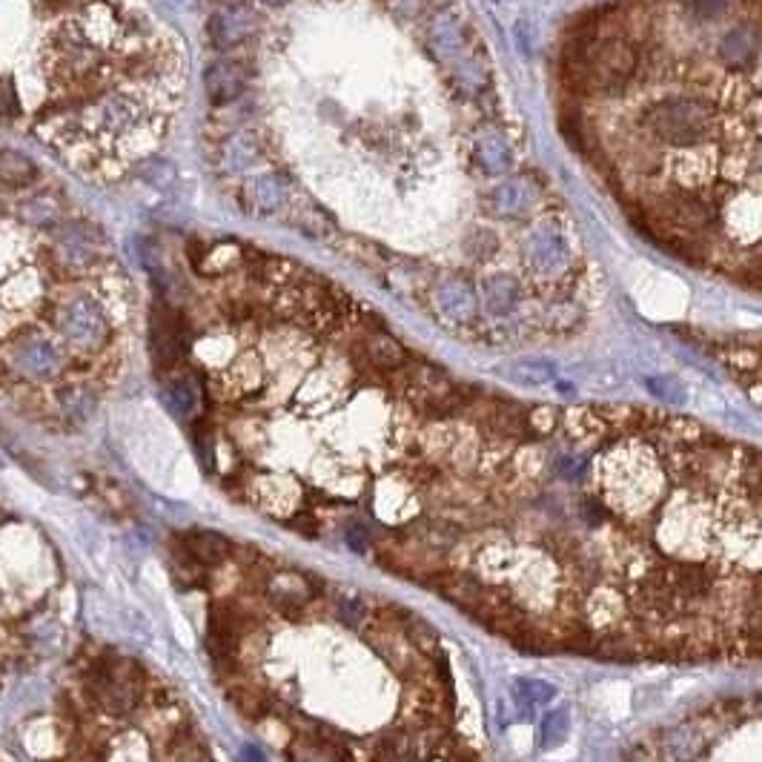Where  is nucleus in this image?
<instances>
[{
  "label": "nucleus",
  "instance_id": "obj_17",
  "mask_svg": "<svg viewBox=\"0 0 762 762\" xmlns=\"http://www.w3.org/2000/svg\"><path fill=\"white\" fill-rule=\"evenodd\" d=\"M210 631L241 642L250 631V614L238 602H215L210 608Z\"/></svg>",
  "mask_w": 762,
  "mask_h": 762
},
{
  "label": "nucleus",
  "instance_id": "obj_25",
  "mask_svg": "<svg viewBox=\"0 0 762 762\" xmlns=\"http://www.w3.org/2000/svg\"><path fill=\"white\" fill-rule=\"evenodd\" d=\"M58 399H61V407H64L66 413L75 416V419H84V416H89V410H92V399L86 396L81 387H69Z\"/></svg>",
  "mask_w": 762,
  "mask_h": 762
},
{
  "label": "nucleus",
  "instance_id": "obj_11",
  "mask_svg": "<svg viewBox=\"0 0 762 762\" xmlns=\"http://www.w3.org/2000/svg\"><path fill=\"white\" fill-rule=\"evenodd\" d=\"M720 61L731 69H751L762 55V29L757 23H740L725 32L717 49Z\"/></svg>",
  "mask_w": 762,
  "mask_h": 762
},
{
  "label": "nucleus",
  "instance_id": "obj_5",
  "mask_svg": "<svg viewBox=\"0 0 762 762\" xmlns=\"http://www.w3.org/2000/svg\"><path fill=\"white\" fill-rule=\"evenodd\" d=\"M184 350H187V330L181 316L167 304L155 307L149 316V353H152L155 370L161 376L172 373L184 359Z\"/></svg>",
  "mask_w": 762,
  "mask_h": 762
},
{
  "label": "nucleus",
  "instance_id": "obj_10",
  "mask_svg": "<svg viewBox=\"0 0 762 762\" xmlns=\"http://www.w3.org/2000/svg\"><path fill=\"white\" fill-rule=\"evenodd\" d=\"M247 69L238 64V61H212L204 72V92L210 98L212 106H227L238 101L247 89Z\"/></svg>",
  "mask_w": 762,
  "mask_h": 762
},
{
  "label": "nucleus",
  "instance_id": "obj_12",
  "mask_svg": "<svg viewBox=\"0 0 762 762\" xmlns=\"http://www.w3.org/2000/svg\"><path fill=\"white\" fill-rule=\"evenodd\" d=\"M101 241V233L95 227H86V224H69L58 233V241H55V255L61 258V264L69 267V270H81V267H89L92 258H95V247Z\"/></svg>",
  "mask_w": 762,
  "mask_h": 762
},
{
  "label": "nucleus",
  "instance_id": "obj_23",
  "mask_svg": "<svg viewBox=\"0 0 762 762\" xmlns=\"http://www.w3.org/2000/svg\"><path fill=\"white\" fill-rule=\"evenodd\" d=\"M164 760L167 762H210L207 748L201 745V740H195L190 734L178 731L172 734L167 745H164Z\"/></svg>",
  "mask_w": 762,
  "mask_h": 762
},
{
  "label": "nucleus",
  "instance_id": "obj_13",
  "mask_svg": "<svg viewBox=\"0 0 762 762\" xmlns=\"http://www.w3.org/2000/svg\"><path fill=\"white\" fill-rule=\"evenodd\" d=\"M181 551L204 568L224 565L233 556V542L218 530H190L181 539Z\"/></svg>",
  "mask_w": 762,
  "mask_h": 762
},
{
  "label": "nucleus",
  "instance_id": "obj_15",
  "mask_svg": "<svg viewBox=\"0 0 762 762\" xmlns=\"http://www.w3.org/2000/svg\"><path fill=\"white\" fill-rule=\"evenodd\" d=\"M164 404L172 410V416L190 422L201 410V390L187 376H175L164 384Z\"/></svg>",
  "mask_w": 762,
  "mask_h": 762
},
{
  "label": "nucleus",
  "instance_id": "obj_19",
  "mask_svg": "<svg viewBox=\"0 0 762 762\" xmlns=\"http://www.w3.org/2000/svg\"><path fill=\"white\" fill-rule=\"evenodd\" d=\"M135 175L158 192H172L175 184H178V170L175 164L167 161V158H158V155H149V158H141L135 164Z\"/></svg>",
  "mask_w": 762,
  "mask_h": 762
},
{
  "label": "nucleus",
  "instance_id": "obj_26",
  "mask_svg": "<svg viewBox=\"0 0 762 762\" xmlns=\"http://www.w3.org/2000/svg\"><path fill=\"white\" fill-rule=\"evenodd\" d=\"M344 542H347L350 551L364 556V553L373 548V533H370V528L364 522H350L347 530H344Z\"/></svg>",
  "mask_w": 762,
  "mask_h": 762
},
{
  "label": "nucleus",
  "instance_id": "obj_29",
  "mask_svg": "<svg viewBox=\"0 0 762 762\" xmlns=\"http://www.w3.org/2000/svg\"><path fill=\"white\" fill-rule=\"evenodd\" d=\"M261 3H267V6H287L290 0H261Z\"/></svg>",
  "mask_w": 762,
  "mask_h": 762
},
{
  "label": "nucleus",
  "instance_id": "obj_24",
  "mask_svg": "<svg viewBox=\"0 0 762 762\" xmlns=\"http://www.w3.org/2000/svg\"><path fill=\"white\" fill-rule=\"evenodd\" d=\"M505 376L519 384H545L556 376V370L548 361H516L513 367H508Z\"/></svg>",
  "mask_w": 762,
  "mask_h": 762
},
{
  "label": "nucleus",
  "instance_id": "obj_28",
  "mask_svg": "<svg viewBox=\"0 0 762 762\" xmlns=\"http://www.w3.org/2000/svg\"><path fill=\"white\" fill-rule=\"evenodd\" d=\"M161 6L172 15H190V12H195L198 0H161Z\"/></svg>",
  "mask_w": 762,
  "mask_h": 762
},
{
  "label": "nucleus",
  "instance_id": "obj_6",
  "mask_svg": "<svg viewBox=\"0 0 762 762\" xmlns=\"http://www.w3.org/2000/svg\"><path fill=\"white\" fill-rule=\"evenodd\" d=\"M89 112H92V124L101 135H127L135 127H141L147 118L144 104L127 92H109L89 106Z\"/></svg>",
  "mask_w": 762,
  "mask_h": 762
},
{
  "label": "nucleus",
  "instance_id": "obj_7",
  "mask_svg": "<svg viewBox=\"0 0 762 762\" xmlns=\"http://www.w3.org/2000/svg\"><path fill=\"white\" fill-rule=\"evenodd\" d=\"M258 32V15L247 3H224L207 21V38L218 49H233Z\"/></svg>",
  "mask_w": 762,
  "mask_h": 762
},
{
  "label": "nucleus",
  "instance_id": "obj_22",
  "mask_svg": "<svg viewBox=\"0 0 762 762\" xmlns=\"http://www.w3.org/2000/svg\"><path fill=\"white\" fill-rule=\"evenodd\" d=\"M227 697L235 705V711L244 717V720H264L270 714V699L264 694H258L255 688H247V685H230L227 688Z\"/></svg>",
  "mask_w": 762,
  "mask_h": 762
},
{
  "label": "nucleus",
  "instance_id": "obj_14",
  "mask_svg": "<svg viewBox=\"0 0 762 762\" xmlns=\"http://www.w3.org/2000/svg\"><path fill=\"white\" fill-rule=\"evenodd\" d=\"M436 304H439V313L453 321H467L476 313V296L462 278H447L436 290Z\"/></svg>",
  "mask_w": 762,
  "mask_h": 762
},
{
  "label": "nucleus",
  "instance_id": "obj_21",
  "mask_svg": "<svg viewBox=\"0 0 762 762\" xmlns=\"http://www.w3.org/2000/svg\"><path fill=\"white\" fill-rule=\"evenodd\" d=\"M253 201L258 210L273 212L287 201V184L278 172H261L253 181Z\"/></svg>",
  "mask_w": 762,
  "mask_h": 762
},
{
  "label": "nucleus",
  "instance_id": "obj_18",
  "mask_svg": "<svg viewBox=\"0 0 762 762\" xmlns=\"http://www.w3.org/2000/svg\"><path fill=\"white\" fill-rule=\"evenodd\" d=\"M705 748H708V740L694 728V722L677 725L671 731L668 751H671V760L674 762H697L705 754Z\"/></svg>",
  "mask_w": 762,
  "mask_h": 762
},
{
  "label": "nucleus",
  "instance_id": "obj_8",
  "mask_svg": "<svg viewBox=\"0 0 762 762\" xmlns=\"http://www.w3.org/2000/svg\"><path fill=\"white\" fill-rule=\"evenodd\" d=\"M12 364L26 379H52L64 370V353L55 341L43 336H23L12 347Z\"/></svg>",
  "mask_w": 762,
  "mask_h": 762
},
{
  "label": "nucleus",
  "instance_id": "obj_2",
  "mask_svg": "<svg viewBox=\"0 0 762 762\" xmlns=\"http://www.w3.org/2000/svg\"><path fill=\"white\" fill-rule=\"evenodd\" d=\"M639 69V52L625 38H599L596 21L573 23L562 46V81L579 95L616 98Z\"/></svg>",
  "mask_w": 762,
  "mask_h": 762
},
{
  "label": "nucleus",
  "instance_id": "obj_4",
  "mask_svg": "<svg viewBox=\"0 0 762 762\" xmlns=\"http://www.w3.org/2000/svg\"><path fill=\"white\" fill-rule=\"evenodd\" d=\"M55 324H58V330H61V336L66 341H72L75 347H81L86 353H95V350L106 347L109 336H112L104 307L86 293L64 301L55 313Z\"/></svg>",
  "mask_w": 762,
  "mask_h": 762
},
{
  "label": "nucleus",
  "instance_id": "obj_20",
  "mask_svg": "<svg viewBox=\"0 0 762 762\" xmlns=\"http://www.w3.org/2000/svg\"><path fill=\"white\" fill-rule=\"evenodd\" d=\"M38 178V167L32 158L15 149H0V181L6 187H26Z\"/></svg>",
  "mask_w": 762,
  "mask_h": 762
},
{
  "label": "nucleus",
  "instance_id": "obj_1",
  "mask_svg": "<svg viewBox=\"0 0 762 762\" xmlns=\"http://www.w3.org/2000/svg\"><path fill=\"white\" fill-rule=\"evenodd\" d=\"M424 585L528 654L762 662V450L657 410L559 407Z\"/></svg>",
  "mask_w": 762,
  "mask_h": 762
},
{
  "label": "nucleus",
  "instance_id": "obj_3",
  "mask_svg": "<svg viewBox=\"0 0 762 762\" xmlns=\"http://www.w3.org/2000/svg\"><path fill=\"white\" fill-rule=\"evenodd\" d=\"M642 121L659 144L674 149H697L720 138V109L699 95L665 98L651 106Z\"/></svg>",
  "mask_w": 762,
  "mask_h": 762
},
{
  "label": "nucleus",
  "instance_id": "obj_9",
  "mask_svg": "<svg viewBox=\"0 0 762 762\" xmlns=\"http://www.w3.org/2000/svg\"><path fill=\"white\" fill-rule=\"evenodd\" d=\"M361 361L381 376H396L410 364V353L402 341H396L384 330H367L361 339Z\"/></svg>",
  "mask_w": 762,
  "mask_h": 762
},
{
  "label": "nucleus",
  "instance_id": "obj_16",
  "mask_svg": "<svg viewBox=\"0 0 762 762\" xmlns=\"http://www.w3.org/2000/svg\"><path fill=\"white\" fill-rule=\"evenodd\" d=\"M261 158V138L250 132V129H241L235 132L233 138L224 144V155H221V164L227 172H244L253 167L255 161Z\"/></svg>",
  "mask_w": 762,
  "mask_h": 762
},
{
  "label": "nucleus",
  "instance_id": "obj_27",
  "mask_svg": "<svg viewBox=\"0 0 762 762\" xmlns=\"http://www.w3.org/2000/svg\"><path fill=\"white\" fill-rule=\"evenodd\" d=\"M725 3L728 0H694L691 3V12L699 21H717L722 12H725Z\"/></svg>",
  "mask_w": 762,
  "mask_h": 762
}]
</instances>
